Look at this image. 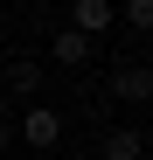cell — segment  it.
<instances>
[{
  "label": "cell",
  "instance_id": "obj_9",
  "mask_svg": "<svg viewBox=\"0 0 153 160\" xmlns=\"http://www.w3.org/2000/svg\"><path fill=\"white\" fill-rule=\"evenodd\" d=\"M146 112H153V98H146Z\"/></svg>",
  "mask_w": 153,
  "mask_h": 160
},
{
  "label": "cell",
  "instance_id": "obj_8",
  "mask_svg": "<svg viewBox=\"0 0 153 160\" xmlns=\"http://www.w3.org/2000/svg\"><path fill=\"white\" fill-rule=\"evenodd\" d=\"M7 146H14V125H7V118H0V153H7Z\"/></svg>",
  "mask_w": 153,
  "mask_h": 160
},
{
  "label": "cell",
  "instance_id": "obj_1",
  "mask_svg": "<svg viewBox=\"0 0 153 160\" xmlns=\"http://www.w3.org/2000/svg\"><path fill=\"white\" fill-rule=\"evenodd\" d=\"M7 125H14V139L28 153H56L63 146V112H56V104H21Z\"/></svg>",
  "mask_w": 153,
  "mask_h": 160
},
{
  "label": "cell",
  "instance_id": "obj_6",
  "mask_svg": "<svg viewBox=\"0 0 153 160\" xmlns=\"http://www.w3.org/2000/svg\"><path fill=\"white\" fill-rule=\"evenodd\" d=\"M91 49H97V42H84V35H76V28H63L56 42H49V56H56L63 70H84V63H91Z\"/></svg>",
  "mask_w": 153,
  "mask_h": 160
},
{
  "label": "cell",
  "instance_id": "obj_7",
  "mask_svg": "<svg viewBox=\"0 0 153 160\" xmlns=\"http://www.w3.org/2000/svg\"><path fill=\"white\" fill-rule=\"evenodd\" d=\"M118 21L139 28V35H153V0H118Z\"/></svg>",
  "mask_w": 153,
  "mask_h": 160
},
{
  "label": "cell",
  "instance_id": "obj_5",
  "mask_svg": "<svg viewBox=\"0 0 153 160\" xmlns=\"http://www.w3.org/2000/svg\"><path fill=\"white\" fill-rule=\"evenodd\" d=\"M97 153L105 160H146V132L139 125H111L105 139H97Z\"/></svg>",
  "mask_w": 153,
  "mask_h": 160
},
{
  "label": "cell",
  "instance_id": "obj_4",
  "mask_svg": "<svg viewBox=\"0 0 153 160\" xmlns=\"http://www.w3.org/2000/svg\"><path fill=\"white\" fill-rule=\"evenodd\" d=\"M42 77H49V70H42L35 56H14V63H7V104H42Z\"/></svg>",
  "mask_w": 153,
  "mask_h": 160
},
{
  "label": "cell",
  "instance_id": "obj_3",
  "mask_svg": "<svg viewBox=\"0 0 153 160\" xmlns=\"http://www.w3.org/2000/svg\"><path fill=\"white\" fill-rule=\"evenodd\" d=\"M111 21H118V0H70V28L97 42V35H111Z\"/></svg>",
  "mask_w": 153,
  "mask_h": 160
},
{
  "label": "cell",
  "instance_id": "obj_2",
  "mask_svg": "<svg viewBox=\"0 0 153 160\" xmlns=\"http://www.w3.org/2000/svg\"><path fill=\"white\" fill-rule=\"evenodd\" d=\"M111 98L118 104H146L153 98V63H132V56L111 63Z\"/></svg>",
  "mask_w": 153,
  "mask_h": 160
}]
</instances>
